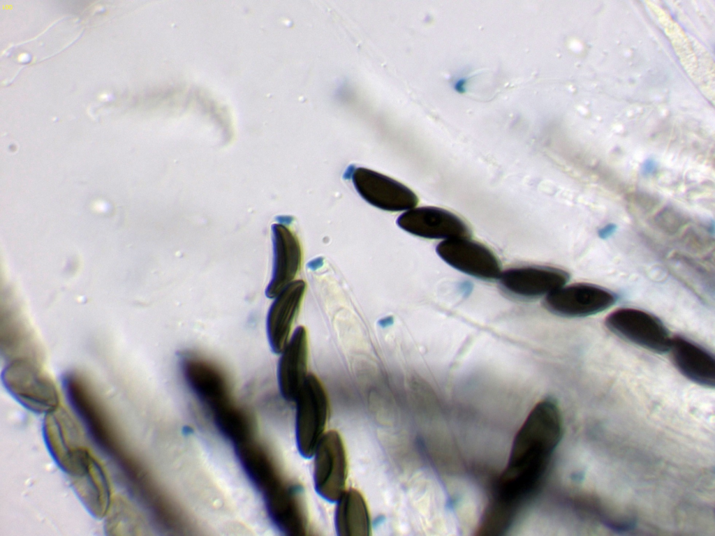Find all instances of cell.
Instances as JSON below:
<instances>
[{"label":"cell","instance_id":"4fadbf2b","mask_svg":"<svg viewBox=\"0 0 715 536\" xmlns=\"http://www.w3.org/2000/svg\"><path fill=\"white\" fill-rule=\"evenodd\" d=\"M303 280H295L274 299L267 315L266 332L271 350L280 354L290 339L306 291Z\"/></svg>","mask_w":715,"mask_h":536},{"label":"cell","instance_id":"277c9868","mask_svg":"<svg viewBox=\"0 0 715 536\" xmlns=\"http://www.w3.org/2000/svg\"><path fill=\"white\" fill-rule=\"evenodd\" d=\"M71 486L86 510L103 519L111 506V487L100 462L85 447L73 456L66 470Z\"/></svg>","mask_w":715,"mask_h":536},{"label":"cell","instance_id":"9a60e30c","mask_svg":"<svg viewBox=\"0 0 715 536\" xmlns=\"http://www.w3.org/2000/svg\"><path fill=\"white\" fill-rule=\"evenodd\" d=\"M273 266L270 281L265 289L267 297L274 298L283 288L295 281L302 265V253L300 241L294 233L280 223L272 225Z\"/></svg>","mask_w":715,"mask_h":536},{"label":"cell","instance_id":"ac0fdd59","mask_svg":"<svg viewBox=\"0 0 715 536\" xmlns=\"http://www.w3.org/2000/svg\"><path fill=\"white\" fill-rule=\"evenodd\" d=\"M668 352L677 370L686 378L700 386H715V359L706 348L688 338L672 337Z\"/></svg>","mask_w":715,"mask_h":536},{"label":"cell","instance_id":"2e32d148","mask_svg":"<svg viewBox=\"0 0 715 536\" xmlns=\"http://www.w3.org/2000/svg\"><path fill=\"white\" fill-rule=\"evenodd\" d=\"M277 380L280 393L287 401H295L307 375L309 343L304 326H299L280 353Z\"/></svg>","mask_w":715,"mask_h":536},{"label":"cell","instance_id":"e0dca14e","mask_svg":"<svg viewBox=\"0 0 715 536\" xmlns=\"http://www.w3.org/2000/svg\"><path fill=\"white\" fill-rule=\"evenodd\" d=\"M272 523L288 536L305 535L307 523L298 496V489L283 482L263 496Z\"/></svg>","mask_w":715,"mask_h":536},{"label":"cell","instance_id":"7a4b0ae2","mask_svg":"<svg viewBox=\"0 0 715 536\" xmlns=\"http://www.w3.org/2000/svg\"><path fill=\"white\" fill-rule=\"evenodd\" d=\"M10 395L27 410L44 414L59 406V395L54 381L39 362L17 359L8 362L1 374Z\"/></svg>","mask_w":715,"mask_h":536},{"label":"cell","instance_id":"ffe728a7","mask_svg":"<svg viewBox=\"0 0 715 536\" xmlns=\"http://www.w3.org/2000/svg\"><path fill=\"white\" fill-rule=\"evenodd\" d=\"M334 525L339 536L369 535L371 523L367 502L355 489L346 490L337 500Z\"/></svg>","mask_w":715,"mask_h":536},{"label":"cell","instance_id":"8fae6325","mask_svg":"<svg viewBox=\"0 0 715 536\" xmlns=\"http://www.w3.org/2000/svg\"><path fill=\"white\" fill-rule=\"evenodd\" d=\"M398 226L415 236L436 239L470 238L471 232L459 216L435 207H414L401 214Z\"/></svg>","mask_w":715,"mask_h":536},{"label":"cell","instance_id":"44dd1931","mask_svg":"<svg viewBox=\"0 0 715 536\" xmlns=\"http://www.w3.org/2000/svg\"><path fill=\"white\" fill-rule=\"evenodd\" d=\"M8 316V315H7ZM6 319L5 353L8 362L26 359L39 362V349L29 327L16 313Z\"/></svg>","mask_w":715,"mask_h":536},{"label":"cell","instance_id":"7402d4cb","mask_svg":"<svg viewBox=\"0 0 715 536\" xmlns=\"http://www.w3.org/2000/svg\"><path fill=\"white\" fill-rule=\"evenodd\" d=\"M211 412L218 430L234 445L252 439L253 426L249 416L233 401Z\"/></svg>","mask_w":715,"mask_h":536},{"label":"cell","instance_id":"ba28073f","mask_svg":"<svg viewBox=\"0 0 715 536\" xmlns=\"http://www.w3.org/2000/svg\"><path fill=\"white\" fill-rule=\"evenodd\" d=\"M180 365L188 386L211 411L232 401L226 374L214 362L189 352L180 357Z\"/></svg>","mask_w":715,"mask_h":536},{"label":"cell","instance_id":"5b68a950","mask_svg":"<svg viewBox=\"0 0 715 536\" xmlns=\"http://www.w3.org/2000/svg\"><path fill=\"white\" fill-rule=\"evenodd\" d=\"M605 326L621 338L656 353L668 352L672 337L654 315L633 308H621L609 314Z\"/></svg>","mask_w":715,"mask_h":536},{"label":"cell","instance_id":"3957f363","mask_svg":"<svg viewBox=\"0 0 715 536\" xmlns=\"http://www.w3.org/2000/svg\"><path fill=\"white\" fill-rule=\"evenodd\" d=\"M295 438L299 453L313 456L325 434L329 415V400L320 380L309 373L295 400Z\"/></svg>","mask_w":715,"mask_h":536},{"label":"cell","instance_id":"7c38bea8","mask_svg":"<svg viewBox=\"0 0 715 536\" xmlns=\"http://www.w3.org/2000/svg\"><path fill=\"white\" fill-rule=\"evenodd\" d=\"M569 274L550 266H522L501 271V287L509 293L524 298L547 296L568 281Z\"/></svg>","mask_w":715,"mask_h":536},{"label":"cell","instance_id":"30bf717a","mask_svg":"<svg viewBox=\"0 0 715 536\" xmlns=\"http://www.w3.org/2000/svg\"><path fill=\"white\" fill-rule=\"evenodd\" d=\"M436 251L448 265L471 276L491 281L499 279L501 275L500 262L495 254L470 238L443 240Z\"/></svg>","mask_w":715,"mask_h":536},{"label":"cell","instance_id":"d6986e66","mask_svg":"<svg viewBox=\"0 0 715 536\" xmlns=\"http://www.w3.org/2000/svg\"><path fill=\"white\" fill-rule=\"evenodd\" d=\"M235 449L244 473L263 496L283 482L270 455L252 439L235 445Z\"/></svg>","mask_w":715,"mask_h":536},{"label":"cell","instance_id":"8992f818","mask_svg":"<svg viewBox=\"0 0 715 536\" xmlns=\"http://www.w3.org/2000/svg\"><path fill=\"white\" fill-rule=\"evenodd\" d=\"M313 456L316 491L328 502L337 501L346 491L348 469L346 449L339 433H325Z\"/></svg>","mask_w":715,"mask_h":536},{"label":"cell","instance_id":"52a82bcc","mask_svg":"<svg viewBox=\"0 0 715 536\" xmlns=\"http://www.w3.org/2000/svg\"><path fill=\"white\" fill-rule=\"evenodd\" d=\"M617 301L614 292L590 283L563 285L547 295L544 306L550 312L566 318H582L604 311Z\"/></svg>","mask_w":715,"mask_h":536},{"label":"cell","instance_id":"9c48e42d","mask_svg":"<svg viewBox=\"0 0 715 536\" xmlns=\"http://www.w3.org/2000/svg\"><path fill=\"white\" fill-rule=\"evenodd\" d=\"M359 195L368 203L388 211H407L415 207L418 198L409 188L386 175L365 168L352 173Z\"/></svg>","mask_w":715,"mask_h":536},{"label":"cell","instance_id":"6da1fadb","mask_svg":"<svg viewBox=\"0 0 715 536\" xmlns=\"http://www.w3.org/2000/svg\"><path fill=\"white\" fill-rule=\"evenodd\" d=\"M562 435V420L552 399L538 402L514 439L508 464L497 479L487 507L494 514L514 519L537 488Z\"/></svg>","mask_w":715,"mask_h":536},{"label":"cell","instance_id":"5bb4252c","mask_svg":"<svg viewBox=\"0 0 715 536\" xmlns=\"http://www.w3.org/2000/svg\"><path fill=\"white\" fill-rule=\"evenodd\" d=\"M42 431L50 456L65 472L75 454L84 447L78 423L65 408L59 406L45 415Z\"/></svg>","mask_w":715,"mask_h":536}]
</instances>
